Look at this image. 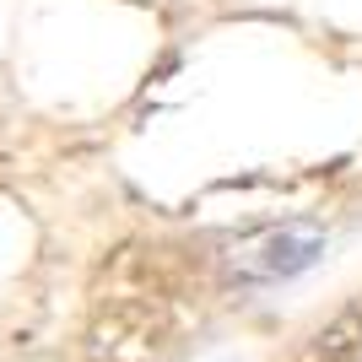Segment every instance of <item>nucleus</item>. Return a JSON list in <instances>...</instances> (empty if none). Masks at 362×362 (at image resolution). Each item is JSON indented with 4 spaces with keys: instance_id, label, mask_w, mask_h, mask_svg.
I'll list each match as a JSON object with an SVG mask.
<instances>
[{
    "instance_id": "f257e3e1",
    "label": "nucleus",
    "mask_w": 362,
    "mask_h": 362,
    "mask_svg": "<svg viewBox=\"0 0 362 362\" xmlns=\"http://www.w3.org/2000/svg\"><path fill=\"white\" fill-rule=\"evenodd\" d=\"M319 249H325V238L314 227H276V233L243 238L233 249V265L243 276H298L303 265H314Z\"/></svg>"
}]
</instances>
